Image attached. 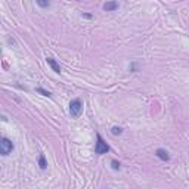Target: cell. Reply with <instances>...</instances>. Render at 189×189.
Masks as SVG:
<instances>
[{
    "label": "cell",
    "instance_id": "1",
    "mask_svg": "<svg viewBox=\"0 0 189 189\" xmlns=\"http://www.w3.org/2000/svg\"><path fill=\"white\" fill-rule=\"evenodd\" d=\"M109 145L106 144V142L104 140V137L96 133V145H94V154L96 155H104V154H108L109 152Z\"/></svg>",
    "mask_w": 189,
    "mask_h": 189
},
{
    "label": "cell",
    "instance_id": "2",
    "mask_svg": "<svg viewBox=\"0 0 189 189\" xmlns=\"http://www.w3.org/2000/svg\"><path fill=\"white\" fill-rule=\"evenodd\" d=\"M13 148H15V145H13V142L9 137H2L0 139V154H2L3 157L9 155L13 151Z\"/></svg>",
    "mask_w": 189,
    "mask_h": 189
},
{
    "label": "cell",
    "instance_id": "3",
    "mask_svg": "<svg viewBox=\"0 0 189 189\" xmlns=\"http://www.w3.org/2000/svg\"><path fill=\"white\" fill-rule=\"evenodd\" d=\"M83 112V102L81 99H74L69 102V114L73 118H78L80 114Z\"/></svg>",
    "mask_w": 189,
    "mask_h": 189
},
{
    "label": "cell",
    "instance_id": "4",
    "mask_svg": "<svg viewBox=\"0 0 189 189\" xmlns=\"http://www.w3.org/2000/svg\"><path fill=\"white\" fill-rule=\"evenodd\" d=\"M46 62H47V65H49L50 68H52V71H55L56 74H61V66H59V64L53 59V58H46Z\"/></svg>",
    "mask_w": 189,
    "mask_h": 189
},
{
    "label": "cell",
    "instance_id": "5",
    "mask_svg": "<svg viewBox=\"0 0 189 189\" xmlns=\"http://www.w3.org/2000/svg\"><path fill=\"white\" fill-rule=\"evenodd\" d=\"M155 155H157L161 161H169V160H170V154L165 151V149H162V148H158V149L155 151Z\"/></svg>",
    "mask_w": 189,
    "mask_h": 189
},
{
    "label": "cell",
    "instance_id": "6",
    "mask_svg": "<svg viewBox=\"0 0 189 189\" xmlns=\"http://www.w3.org/2000/svg\"><path fill=\"white\" fill-rule=\"evenodd\" d=\"M102 8L106 12H112V10H117L118 8H120V5H118V2H106V3H104Z\"/></svg>",
    "mask_w": 189,
    "mask_h": 189
},
{
    "label": "cell",
    "instance_id": "7",
    "mask_svg": "<svg viewBox=\"0 0 189 189\" xmlns=\"http://www.w3.org/2000/svg\"><path fill=\"white\" fill-rule=\"evenodd\" d=\"M38 167H40L41 170H46V169H47V161H46V157H44L43 154L38 157Z\"/></svg>",
    "mask_w": 189,
    "mask_h": 189
},
{
    "label": "cell",
    "instance_id": "8",
    "mask_svg": "<svg viewBox=\"0 0 189 189\" xmlns=\"http://www.w3.org/2000/svg\"><path fill=\"white\" fill-rule=\"evenodd\" d=\"M36 92L40 93V94H43V96H47V98H50V96H52V93H50V92H47V90H44L43 87H37Z\"/></svg>",
    "mask_w": 189,
    "mask_h": 189
},
{
    "label": "cell",
    "instance_id": "9",
    "mask_svg": "<svg viewBox=\"0 0 189 189\" xmlns=\"http://www.w3.org/2000/svg\"><path fill=\"white\" fill-rule=\"evenodd\" d=\"M111 133H112L114 136H120V134L123 133V129H121V127H118V126H114V127L111 129Z\"/></svg>",
    "mask_w": 189,
    "mask_h": 189
},
{
    "label": "cell",
    "instance_id": "10",
    "mask_svg": "<svg viewBox=\"0 0 189 189\" xmlns=\"http://www.w3.org/2000/svg\"><path fill=\"white\" fill-rule=\"evenodd\" d=\"M111 169L117 172V170H120V169H121V164L118 162L117 160H112V161H111Z\"/></svg>",
    "mask_w": 189,
    "mask_h": 189
},
{
    "label": "cell",
    "instance_id": "11",
    "mask_svg": "<svg viewBox=\"0 0 189 189\" xmlns=\"http://www.w3.org/2000/svg\"><path fill=\"white\" fill-rule=\"evenodd\" d=\"M36 3H37L40 8H49V6H50V3H49V2H40V0H37Z\"/></svg>",
    "mask_w": 189,
    "mask_h": 189
},
{
    "label": "cell",
    "instance_id": "12",
    "mask_svg": "<svg viewBox=\"0 0 189 189\" xmlns=\"http://www.w3.org/2000/svg\"><path fill=\"white\" fill-rule=\"evenodd\" d=\"M83 18H87V19H92L93 16H92L90 13H83Z\"/></svg>",
    "mask_w": 189,
    "mask_h": 189
}]
</instances>
